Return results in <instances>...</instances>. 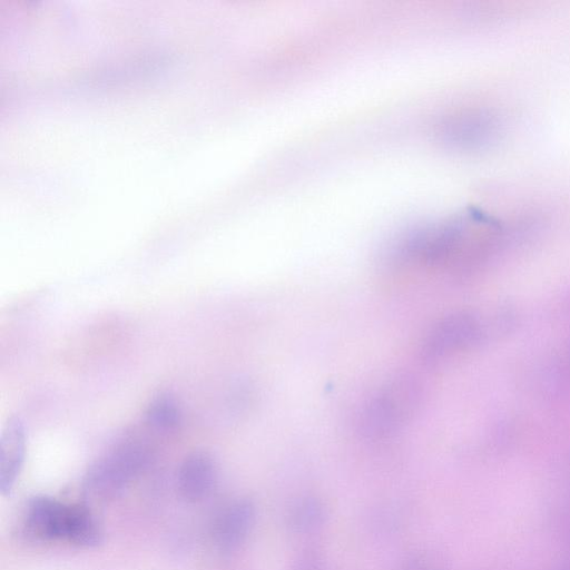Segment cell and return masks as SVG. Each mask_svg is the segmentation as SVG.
I'll list each match as a JSON object with an SVG mask.
<instances>
[{
    "label": "cell",
    "instance_id": "cell-1",
    "mask_svg": "<svg viewBox=\"0 0 570 570\" xmlns=\"http://www.w3.org/2000/svg\"><path fill=\"white\" fill-rule=\"evenodd\" d=\"M515 229L478 208H465L400 234L389 256L402 266L452 276L471 274L513 239Z\"/></svg>",
    "mask_w": 570,
    "mask_h": 570
},
{
    "label": "cell",
    "instance_id": "cell-2",
    "mask_svg": "<svg viewBox=\"0 0 570 570\" xmlns=\"http://www.w3.org/2000/svg\"><path fill=\"white\" fill-rule=\"evenodd\" d=\"M422 396V386L414 375L394 374L363 406L360 414L361 431L371 439L395 435L413 420L421 406Z\"/></svg>",
    "mask_w": 570,
    "mask_h": 570
},
{
    "label": "cell",
    "instance_id": "cell-3",
    "mask_svg": "<svg viewBox=\"0 0 570 570\" xmlns=\"http://www.w3.org/2000/svg\"><path fill=\"white\" fill-rule=\"evenodd\" d=\"M151 459L153 449L147 441L128 436L88 468L83 492L99 501L115 499L147 469Z\"/></svg>",
    "mask_w": 570,
    "mask_h": 570
},
{
    "label": "cell",
    "instance_id": "cell-4",
    "mask_svg": "<svg viewBox=\"0 0 570 570\" xmlns=\"http://www.w3.org/2000/svg\"><path fill=\"white\" fill-rule=\"evenodd\" d=\"M488 327L487 321L475 312L450 314L426 333L421 347L422 360L435 365L473 348L487 336Z\"/></svg>",
    "mask_w": 570,
    "mask_h": 570
},
{
    "label": "cell",
    "instance_id": "cell-5",
    "mask_svg": "<svg viewBox=\"0 0 570 570\" xmlns=\"http://www.w3.org/2000/svg\"><path fill=\"white\" fill-rule=\"evenodd\" d=\"M436 139L456 150H479L495 144L501 135L499 118L482 108H461L442 115L433 127Z\"/></svg>",
    "mask_w": 570,
    "mask_h": 570
},
{
    "label": "cell",
    "instance_id": "cell-6",
    "mask_svg": "<svg viewBox=\"0 0 570 570\" xmlns=\"http://www.w3.org/2000/svg\"><path fill=\"white\" fill-rule=\"evenodd\" d=\"M68 504L47 495L30 498L21 512L19 534L29 541L65 540Z\"/></svg>",
    "mask_w": 570,
    "mask_h": 570
},
{
    "label": "cell",
    "instance_id": "cell-7",
    "mask_svg": "<svg viewBox=\"0 0 570 570\" xmlns=\"http://www.w3.org/2000/svg\"><path fill=\"white\" fill-rule=\"evenodd\" d=\"M217 468L212 454L195 450L181 461L177 471V490L187 502H199L207 498L216 482Z\"/></svg>",
    "mask_w": 570,
    "mask_h": 570
},
{
    "label": "cell",
    "instance_id": "cell-8",
    "mask_svg": "<svg viewBox=\"0 0 570 570\" xmlns=\"http://www.w3.org/2000/svg\"><path fill=\"white\" fill-rule=\"evenodd\" d=\"M27 450L26 426L19 416L8 419L0 440V490L11 492L22 469Z\"/></svg>",
    "mask_w": 570,
    "mask_h": 570
},
{
    "label": "cell",
    "instance_id": "cell-9",
    "mask_svg": "<svg viewBox=\"0 0 570 570\" xmlns=\"http://www.w3.org/2000/svg\"><path fill=\"white\" fill-rule=\"evenodd\" d=\"M254 519V505L247 499L236 500L226 505L217 515L212 531L217 549L234 550L246 537Z\"/></svg>",
    "mask_w": 570,
    "mask_h": 570
},
{
    "label": "cell",
    "instance_id": "cell-10",
    "mask_svg": "<svg viewBox=\"0 0 570 570\" xmlns=\"http://www.w3.org/2000/svg\"><path fill=\"white\" fill-rule=\"evenodd\" d=\"M101 527L87 504H68L65 540L79 547H96L102 541Z\"/></svg>",
    "mask_w": 570,
    "mask_h": 570
},
{
    "label": "cell",
    "instance_id": "cell-11",
    "mask_svg": "<svg viewBox=\"0 0 570 570\" xmlns=\"http://www.w3.org/2000/svg\"><path fill=\"white\" fill-rule=\"evenodd\" d=\"M183 419L178 401L168 392L155 395L145 411V421L154 430L169 432L176 430Z\"/></svg>",
    "mask_w": 570,
    "mask_h": 570
},
{
    "label": "cell",
    "instance_id": "cell-12",
    "mask_svg": "<svg viewBox=\"0 0 570 570\" xmlns=\"http://www.w3.org/2000/svg\"><path fill=\"white\" fill-rule=\"evenodd\" d=\"M323 508L315 500L301 502L291 514V524L297 530H308L321 522Z\"/></svg>",
    "mask_w": 570,
    "mask_h": 570
},
{
    "label": "cell",
    "instance_id": "cell-13",
    "mask_svg": "<svg viewBox=\"0 0 570 570\" xmlns=\"http://www.w3.org/2000/svg\"><path fill=\"white\" fill-rule=\"evenodd\" d=\"M563 365H564V370L567 371L568 375L570 376V345L564 351Z\"/></svg>",
    "mask_w": 570,
    "mask_h": 570
},
{
    "label": "cell",
    "instance_id": "cell-14",
    "mask_svg": "<svg viewBox=\"0 0 570 570\" xmlns=\"http://www.w3.org/2000/svg\"><path fill=\"white\" fill-rule=\"evenodd\" d=\"M558 570H570V560H569V562L561 566Z\"/></svg>",
    "mask_w": 570,
    "mask_h": 570
}]
</instances>
